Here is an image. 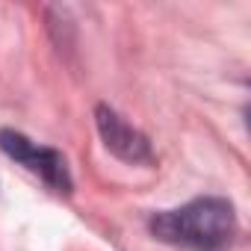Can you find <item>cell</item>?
Wrapping results in <instances>:
<instances>
[{
	"instance_id": "1",
	"label": "cell",
	"mask_w": 251,
	"mask_h": 251,
	"mask_svg": "<svg viewBox=\"0 0 251 251\" xmlns=\"http://www.w3.org/2000/svg\"><path fill=\"white\" fill-rule=\"evenodd\" d=\"M151 233L169 245L189 251H225L236 239V213L230 201L207 195L177 210H163L148 222Z\"/></svg>"
},
{
	"instance_id": "2",
	"label": "cell",
	"mask_w": 251,
	"mask_h": 251,
	"mask_svg": "<svg viewBox=\"0 0 251 251\" xmlns=\"http://www.w3.org/2000/svg\"><path fill=\"white\" fill-rule=\"evenodd\" d=\"M0 148H3L6 157H12L15 163H21L27 172L39 175L53 192H71L74 180L68 175V166H65V157L53 148H45L33 139H27L24 133L18 130H0Z\"/></svg>"
},
{
	"instance_id": "3",
	"label": "cell",
	"mask_w": 251,
	"mask_h": 251,
	"mask_svg": "<svg viewBox=\"0 0 251 251\" xmlns=\"http://www.w3.org/2000/svg\"><path fill=\"white\" fill-rule=\"evenodd\" d=\"M95 121L98 130L103 136V145L127 163H154V151L145 133H139L133 124H127L115 109H109L106 103H100L95 109Z\"/></svg>"
}]
</instances>
